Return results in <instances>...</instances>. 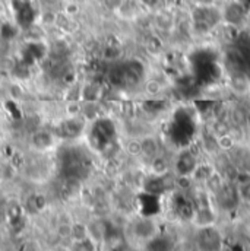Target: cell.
Instances as JSON below:
<instances>
[{"instance_id": "9c48e42d", "label": "cell", "mask_w": 250, "mask_h": 251, "mask_svg": "<svg viewBox=\"0 0 250 251\" xmlns=\"http://www.w3.org/2000/svg\"><path fill=\"white\" fill-rule=\"evenodd\" d=\"M171 243L164 238V237H160V235H155L152 240H149L146 243V249L148 251H171Z\"/></svg>"}, {"instance_id": "8fae6325", "label": "cell", "mask_w": 250, "mask_h": 251, "mask_svg": "<svg viewBox=\"0 0 250 251\" xmlns=\"http://www.w3.org/2000/svg\"><path fill=\"white\" fill-rule=\"evenodd\" d=\"M73 251H95L94 250V244L91 240L85 238L81 241H76V244L73 246Z\"/></svg>"}, {"instance_id": "ba28073f", "label": "cell", "mask_w": 250, "mask_h": 251, "mask_svg": "<svg viewBox=\"0 0 250 251\" xmlns=\"http://www.w3.org/2000/svg\"><path fill=\"white\" fill-rule=\"evenodd\" d=\"M139 142H140V153H143L151 159L158 155V145L154 137H143Z\"/></svg>"}, {"instance_id": "3957f363", "label": "cell", "mask_w": 250, "mask_h": 251, "mask_svg": "<svg viewBox=\"0 0 250 251\" xmlns=\"http://www.w3.org/2000/svg\"><path fill=\"white\" fill-rule=\"evenodd\" d=\"M114 126L110 120L98 119L89 130V142L91 146L95 148L98 152H106V149L111 145L114 137Z\"/></svg>"}, {"instance_id": "7a4b0ae2", "label": "cell", "mask_w": 250, "mask_h": 251, "mask_svg": "<svg viewBox=\"0 0 250 251\" xmlns=\"http://www.w3.org/2000/svg\"><path fill=\"white\" fill-rule=\"evenodd\" d=\"M193 249L196 251L224 250V235L221 229L215 224L205 225V226H194Z\"/></svg>"}, {"instance_id": "277c9868", "label": "cell", "mask_w": 250, "mask_h": 251, "mask_svg": "<svg viewBox=\"0 0 250 251\" xmlns=\"http://www.w3.org/2000/svg\"><path fill=\"white\" fill-rule=\"evenodd\" d=\"M197 167H199L197 158L189 151L180 152L179 156L174 159V171L177 173L179 177H183V178L194 176L197 171Z\"/></svg>"}, {"instance_id": "7c38bea8", "label": "cell", "mask_w": 250, "mask_h": 251, "mask_svg": "<svg viewBox=\"0 0 250 251\" xmlns=\"http://www.w3.org/2000/svg\"><path fill=\"white\" fill-rule=\"evenodd\" d=\"M72 237L76 241L85 240L86 238V229L82 225H75V226H72Z\"/></svg>"}, {"instance_id": "30bf717a", "label": "cell", "mask_w": 250, "mask_h": 251, "mask_svg": "<svg viewBox=\"0 0 250 251\" xmlns=\"http://www.w3.org/2000/svg\"><path fill=\"white\" fill-rule=\"evenodd\" d=\"M236 190H237V196H239L240 203H245V204L250 206V178L240 181L236 186Z\"/></svg>"}, {"instance_id": "5b68a950", "label": "cell", "mask_w": 250, "mask_h": 251, "mask_svg": "<svg viewBox=\"0 0 250 251\" xmlns=\"http://www.w3.org/2000/svg\"><path fill=\"white\" fill-rule=\"evenodd\" d=\"M82 131H83V122L81 119H76L75 116L69 120H64L57 127V136L67 139V140L79 137L82 134Z\"/></svg>"}, {"instance_id": "8992f818", "label": "cell", "mask_w": 250, "mask_h": 251, "mask_svg": "<svg viewBox=\"0 0 250 251\" xmlns=\"http://www.w3.org/2000/svg\"><path fill=\"white\" fill-rule=\"evenodd\" d=\"M133 232H135V235H136L138 238L146 240V243H148L149 240H152L155 235H158V234H157V228H155L154 221L146 219V218H145V219H140V221H138V222L135 224Z\"/></svg>"}, {"instance_id": "52a82bcc", "label": "cell", "mask_w": 250, "mask_h": 251, "mask_svg": "<svg viewBox=\"0 0 250 251\" xmlns=\"http://www.w3.org/2000/svg\"><path fill=\"white\" fill-rule=\"evenodd\" d=\"M32 145L35 149H40V151H46V149H50L53 145H55V136L50 133V131H46V130H38L32 134Z\"/></svg>"}, {"instance_id": "4fadbf2b", "label": "cell", "mask_w": 250, "mask_h": 251, "mask_svg": "<svg viewBox=\"0 0 250 251\" xmlns=\"http://www.w3.org/2000/svg\"><path fill=\"white\" fill-rule=\"evenodd\" d=\"M104 4L111 10H119L123 6V0H104Z\"/></svg>"}, {"instance_id": "6da1fadb", "label": "cell", "mask_w": 250, "mask_h": 251, "mask_svg": "<svg viewBox=\"0 0 250 251\" xmlns=\"http://www.w3.org/2000/svg\"><path fill=\"white\" fill-rule=\"evenodd\" d=\"M60 167L62 173L67 180H78L82 178L89 168L88 156L78 148H67L63 149L60 156Z\"/></svg>"}]
</instances>
